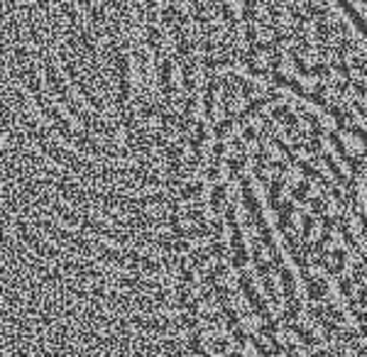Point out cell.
<instances>
[{
    "label": "cell",
    "mask_w": 367,
    "mask_h": 357,
    "mask_svg": "<svg viewBox=\"0 0 367 357\" xmlns=\"http://www.w3.org/2000/svg\"><path fill=\"white\" fill-rule=\"evenodd\" d=\"M311 357H333V352H331V350H318V352H313Z\"/></svg>",
    "instance_id": "obj_5"
},
{
    "label": "cell",
    "mask_w": 367,
    "mask_h": 357,
    "mask_svg": "<svg viewBox=\"0 0 367 357\" xmlns=\"http://www.w3.org/2000/svg\"><path fill=\"white\" fill-rule=\"evenodd\" d=\"M360 303L367 308V289H365V286H360Z\"/></svg>",
    "instance_id": "obj_4"
},
{
    "label": "cell",
    "mask_w": 367,
    "mask_h": 357,
    "mask_svg": "<svg viewBox=\"0 0 367 357\" xmlns=\"http://www.w3.org/2000/svg\"><path fill=\"white\" fill-rule=\"evenodd\" d=\"M340 294L353 296V279H350V277H343V279H340Z\"/></svg>",
    "instance_id": "obj_3"
},
{
    "label": "cell",
    "mask_w": 367,
    "mask_h": 357,
    "mask_svg": "<svg viewBox=\"0 0 367 357\" xmlns=\"http://www.w3.org/2000/svg\"><path fill=\"white\" fill-rule=\"evenodd\" d=\"M279 281H282V294H284V299H294V296H296V279H294L291 269H287L284 264L279 267Z\"/></svg>",
    "instance_id": "obj_2"
},
{
    "label": "cell",
    "mask_w": 367,
    "mask_h": 357,
    "mask_svg": "<svg viewBox=\"0 0 367 357\" xmlns=\"http://www.w3.org/2000/svg\"><path fill=\"white\" fill-rule=\"evenodd\" d=\"M304 279H306V296H309L311 301H321V299L328 296V281L326 279H313L306 267H304Z\"/></svg>",
    "instance_id": "obj_1"
}]
</instances>
